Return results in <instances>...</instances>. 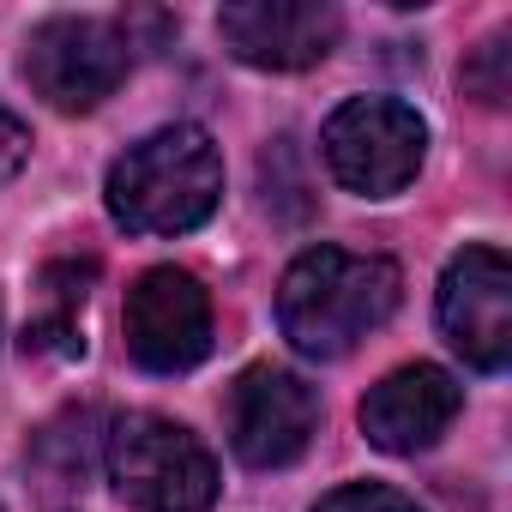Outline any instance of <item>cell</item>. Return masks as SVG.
<instances>
[{"label":"cell","mask_w":512,"mask_h":512,"mask_svg":"<svg viewBox=\"0 0 512 512\" xmlns=\"http://www.w3.org/2000/svg\"><path fill=\"white\" fill-rule=\"evenodd\" d=\"M223 199V157L205 127L175 121L127 145L109 169V217L133 235H187Z\"/></svg>","instance_id":"cell-2"},{"label":"cell","mask_w":512,"mask_h":512,"mask_svg":"<svg viewBox=\"0 0 512 512\" xmlns=\"http://www.w3.org/2000/svg\"><path fill=\"white\" fill-rule=\"evenodd\" d=\"M103 458H109V482L121 488L127 506L139 512H211L217 500V458L205 452V440L169 416L133 410L103 434Z\"/></svg>","instance_id":"cell-3"},{"label":"cell","mask_w":512,"mask_h":512,"mask_svg":"<svg viewBox=\"0 0 512 512\" xmlns=\"http://www.w3.org/2000/svg\"><path fill=\"white\" fill-rule=\"evenodd\" d=\"M344 19L320 0H235L217 13V37L235 61L260 73H302L338 49Z\"/></svg>","instance_id":"cell-9"},{"label":"cell","mask_w":512,"mask_h":512,"mask_svg":"<svg viewBox=\"0 0 512 512\" xmlns=\"http://www.w3.org/2000/svg\"><path fill=\"white\" fill-rule=\"evenodd\" d=\"M320 151H326V169L362 193V199H392L416 181L422 169V151H428V121L398 103V97H350L326 133H320Z\"/></svg>","instance_id":"cell-4"},{"label":"cell","mask_w":512,"mask_h":512,"mask_svg":"<svg viewBox=\"0 0 512 512\" xmlns=\"http://www.w3.org/2000/svg\"><path fill=\"white\" fill-rule=\"evenodd\" d=\"M25 157H31V133L7 103H0V181H13L25 169Z\"/></svg>","instance_id":"cell-14"},{"label":"cell","mask_w":512,"mask_h":512,"mask_svg":"<svg viewBox=\"0 0 512 512\" xmlns=\"http://www.w3.org/2000/svg\"><path fill=\"white\" fill-rule=\"evenodd\" d=\"M121 326H127V350L145 374H187L211 350V296L193 272L157 266L127 290Z\"/></svg>","instance_id":"cell-6"},{"label":"cell","mask_w":512,"mask_h":512,"mask_svg":"<svg viewBox=\"0 0 512 512\" xmlns=\"http://www.w3.org/2000/svg\"><path fill=\"white\" fill-rule=\"evenodd\" d=\"M464 85H470L488 109L506 103V37H488V43L476 49V61L464 67Z\"/></svg>","instance_id":"cell-13"},{"label":"cell","mask_w":512,"mask_h":512,"mask_svg":"<svg viewBox=\"0 0 512 512\" xmlns=\"http://www.w3.org/2000/svg\"><path fill=\"white\" fill-rule=\"evenodd\" d=\"M398 266L380 253H350V247H308L284 272L278 290V326L308 362H338L350 356L368 332H380L398 308Z\"/></svg>","instance_id":"cell-1"},{"label":"cell","mask_w":512,"mask_h":512,"mask_svg":"<svg viewBox=\"0 0 512 512\" xmlns=\"http://www.w3.org/2000/svg\"><path fill=\"white\" fill-rule=\"evenodd\" d=\"M91 278H97L91 260H55V266H43V278H37V314L25 320V350L61 356V362L85 356V326H79V314H85Z\"/></svg>","instance_id":"cell-11"},{"label":"cell","mask_w":512,"mask_h":512,"mask_svg":"<svg viewBox=\"0 0 512 512\" xmlns=\"http://www.w3.org/2000/svg\"><path fill=\"white\" fill-rule=\"evenodd\" d=\"M127 67H133V49L121 37V19L55 13L25 43V79L61 115H85L103 97H115V85L127 79Z\"/></svg>","instance_id":"cell-5"},{"label":"cell","mask_w":512,"mask_h":512,"mask_svg":"<svg viewBox=\"0 0 512 512\" xmlns=\"http://www.w3.org/2000/svg\"><path fill=\"white\" fill-rule=\"evenodd\" d=\"M314 512H422V506L386 482H350V488H332Z\"/></svg>","instance_id":"cell-12"},{"label":"cell","mask_w":512,"mask_h":512,"mask_svg":"<svg viewBox=\"0 0 512 512\" xmlns=\"http://www.w3.org/2000/svg\"><path fill=\"white\" fill-rule=\"evenodd\" d=\"M314 428H320V392L290 368L253 362L229 386V446L253 470L296 464L308 452Z\"/></svg>","instance_id":"cell-7"},{"label":"cell","mask_w":512,"mask_h":512,"mask_svg":"<svg viewBox=\"0 0 512 512\" xmlns=\"http://www.w3.org/2000/svg\"><path fill=\"white\" fill-rule=\"evenodd\" d=\"M458 410H464L458 380L434 362H410V368H392L362 398V434L380 452H428L452 428Z\"/></svg>","instance_id":"cell-10"},{"label":"cell","mask_w":512,"mask_h":512,"mask_svg":"<svg viewBox=\"0 0 512 512\" xmlns=\"http://www.w3.org/2000/svg\"><path fill=\"white\" fill-rule=\"evenodd\" d=\"M440 332L446 344L482 368L500 374L512 356V272L500 247H464L440 278Z\"/></svg>","instance_id":"cell-8"}]
</instances>
